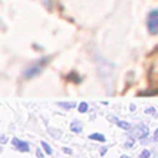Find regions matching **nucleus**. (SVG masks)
<instances>
[{
    "label": "nucleus",
    "instance_id": "17",
    "mask_svg": "<svg viewBox=\"0 0 158 158\" xmlns=\"http://www.w3.org/2000/svg\"><path fill=\"white\" fill-rule=\"evenodd\" d=\"M121 158H129V157H127V155H121Z\"/></svg>",
    "mask_w": 158,
    "mask_h": 158
},
{
    "label": "nucleus",
    "instance_id": "3",
    "mask_svg": "<svg viewBox=\"0 0 158 158\" xmlns=\"http://www.w3.org/2000/svg\"><path fill=\"white\" fill-rule=\"evenodd\" d=\"M147 134H148V129H147L144 125L137 127V129H135V137H138V138H144Z\"/></svg>",
    "mask_w": 158,
    "mask_h": 158
},
{
    "label": "nucleus",
    "instance_id": "8",
    "mask_svg": "<svg viewBox=\"0 0 158 158\" xmlns=\"http://www.w3.org/2000/svg\"><path fill=\"white\" fill-rule=\"evenodd\" d=\"M88 108H89V105H88L86 102H81V104L78 105V111H79V112H82V114L86 112Z\"/></svg>",
    "mask_w": 158,
    "mask_h": 158
},
{
    "label": "nucleus",
    "instance_id": "6",
    "mask_svg": "<svg viewBox=\"0 0 158 158\" xmlns=\"http://www.w3.org/2000/svg\"><path fill=\"white\" fill-rule=\"evenodd\" d=\"M72 131H73V132H76V134H79L81 132V131H82V125L79 124L78 121H73V122H72Z\"/></svg>",
    "mask_w": 158,
    "mask_h": 158
},
{
    "label": "nucleus",
    "instance_id": "10",
    "mask_svg": "<svg viewBox=\"0 0 158 158\" xmlns=\"http://www.w3.org/2000/svg\"><path fill=\"white\" fill-rule=\"evenodd\" d=\"M150 157H151L150 151H144V152H141V158H150Z\"/></svg>",
    "mask_w": 158,
    "mask_h": 158
},
{
    "label": "nucleus",
    "instance_id": "7",
    "mask_svg": "<svg viewBox=\"0 0 158 158\" xmlns=\"http://www.w3.org/2000/svg\"><path fill=\"white\" fill-rule=\"evenodd\" d=\"M40 145H42V148L45 150L46 154H48V155H52V148H50V145L48 144V142H46V141H42Z\"/></svg>",
    "mask_w": 158,
    "mask_h": 158
},
{
    "label": "nucleus",
    "instance_id": "16",
    "mask_svg": "<svg viewBox=\"0 0 158 158\" xmlns=\"http://www.w3.org/2000/svg\"><path fill=\"white\" fill-rule=\"evenodd\" d=\"M2 142H3V144L6 142V137H4V135H2Z\"/></svg>",
    "mask_w": 158,
    "mask_h": 158
},
{
    "label": "nucleus",
    "instance_id": "2",
    "mask_svg": "<svg viewBox=\"0 0 158 158\" xmlns=\"http://www.w3.org/2000/svg\"><path fill=\"white\" fill-rule=\"evenodd\" d=\"M12 144L17 151H20V152H29V144H27V142L20 141V139H17V138H13Z\"/></svg>",
    "mask_w": 158,
    "mask_h": 158
},
{
    "label": "nucleus",
    "instance_id": "5",
    "mask_svg": "<svg viewBox=\"0 0 158 158\" xmlns=\"http://www.w3.org/2000/svg\"><path fill=\"white\" fill-rule=\"evenodd\" d=\"M58 105L60 106V108H63V109H72V108H75L76 106L75 102H59Z\"/></svg>",
    "mask_w": 158,
    "mask_h": 158
},
{
    "label": "nucleus",
    "instance_id": "9",
    "mask_svg": "<svg viewBox=\"0 0 158 158\" xmlns=\"http://www.w3.org/2000/svg\"><path fill=\"white\" fill-rule=\"evenodd\" d=\"M117 124H118V127L122 128V129H129L131 128V125H129L128 122H125V121H117Z\"/></svg>",
    "mask_w": 158,
    "mask_h": 158
},
{
    "label": "nucleus",
    "instance_id": "15",
    "mask_svg": "<svg viewBox=\"0 0 158 158\" xmlns=\"http://www.w3.org/2000/svg\"><path fill=\"white\" fill-rule=\"evenodd\" d=\"M36 154H38V158H43V154H42L39 150H38V152H36Z\"/></svg>",
    "mask_w": 158,
    "mask_h": 158
},
{
    "label": "nucleus",
    "instance_id": "14",
    "mask_svg": "<svg viewBox=\"0 0 158 158\" xmlns=\"http://www.w3.org/2000/svg\"><path fill=\"white\" fill-rule=\"evenodd\" d=\"M106 151H108V150H106V148H102V150H101V155L106 154Z\"/></svg>",
    "mask_w": 158,
    "mask_h": 158
},
{
    "label": "nucleus",
    "instance_id": "4",
    "mask_svg": "<svg viewBox=\"0 0 158 158\" xmlns=\"http://www.w3.org/2000/svg\"><path fill=\"white\" fill-rule=\"evenodd\" d=\"M89 139H94V141H98V142H105L106 139H105V135H102V134H91L89 135Z\"/></svg>",
    "mask_w": 158,
    "mask_h": 158
},
{
    "label": "nucleus",
    "instance_id": "13",
    "mask_svg": "<svg viewBox=\"0 0 158 158\" xmlns=\"http://www.w3.org/2000/svg\"><path fill=\"white\" fill-rule=\"evenodd\" d=\"M145 112H147V114H154L155 111H154L152 108H151V109H145Z\"/></svg>",
    "mask_w": 158,
    "mask_h": 158
},
{
    "label": "nucleus",
    "instance_id": "12",
    "mask_svg": "<svg viewBox=\"0 0 158 158\" xmlns=\"http://www.w3.org/2000/svg\"><path fill=\"white\" fill-rule=\"evenodd\" d=\"M63 152H65V154H71L72 151H71V148H66V147H65V148H63Z\"/></svg>",
    "mask_w": 158,
    "mask_h": 158
},
{
    "label": "nucleus",
    "instance_id": "1",
    "mask_svg": "<svg viewBox=\"0 0 158 158\" xmlns=\"http://www.w3.org/2000/svg\"><path fill=\"white\" fill-rule=\"evenodd\" d=\"M147 29L150 35H158V10H152L147 17Z\"/></svg>",
    "mask_w": 158,
    "mask_h": 158
},
{
    "label": "nucleus",
    "instance_id": "11",
    "mask_svg": "<svg viewBox=\"0 0 158 158\" xmlns=\"http://www.w3.org/2000/svg\"><path fill=\"white\" fill-rule=\"evenodd\" d=\"M154 141L158 142V128L155 129V132H154Z\"/></svg>",
    "mask_w": 158,
    "mask_h": 158
}]
</instances>
